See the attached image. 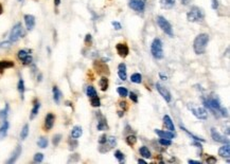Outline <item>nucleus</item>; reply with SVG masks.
<instances>
[{"label": "nucleus", "instance_id": "1", "mask_svg": "<svg viewBox=\"0 0 230 164\" xmlns=\"http://www.w3.org/2000/svg\"><path fill=\"white\" fill-rule=\"evenodd\" d=\"M204 105L207 107L210 111L215 116H223V118H227L228 116V112L227 109L221 106L220 100L216 96H208L207 99H203Z\"/></svg>", "mask_w": 230, "mask_h": 164}, {"label": "nucleus", "instance_id": "2", "mask_svg": "<svg viewBox=\"0 0 230 164\" xmlns=\"http://www.w3.org/2000/svg\"><path fill=\"white\" fill-rule=\"evenodd\" d=\"M208 44H209V35L206 34V33L197 35L193 41V50L195 54L200 55V54L205 53Z\"/></svg>", "mask_w": 230, "mask_h": 164}, {"label": "nucleus", "instance_id": "3", "mask_svg": "<svg viewBox=\"0 0 230 164\" xmlns=\"http://www.w3.org/2000/svg\"><path fill=\"white\" fill-rule=\"evenodd\" d=\"M151 53L156 59H162L164 56L162 41L159 38H155L151 45Z\"/></svg>", "mask_w": 230, "mask_h": 164}, {"label": "nucleus", "instance_id": "4", "mask_svg": "<svg viewBox=\"0 0 230 164\" xmlns=\"http://www.w3.org/2000/svg\"><path fill=\"white\" fill-rule=\"evenodd\" d=\"M204 17H205L204 11L198 6H192L187 14V18L190 22H198V21L203 20Z\"/></svg>", "mask_w": 230, "mask_h": 164}, {"label": "nucleus", "instance_id": "5", "mask_svg": "<svg viewBox=\"0 0 230 164\" xmlns=\"http://www.w3.org/2000/svg\"><path fill=\"white\" fill-rule=\"evenodd\" d=\"M157 21V25H159V28L166 33L167 35H169L170 37H173L174 36V33H173V29H172V25L171 23L167 21L163 16H157L156 18Z\"/></svg>", "mask_w": 230, "mask_h": 164}, {"label": "nucleus", "instance_id": "6", "mask_svg": "<svg viewBox=\"0 0 230 164\" xmlns=\"http://www.w3.org/2000/svg\"><path fill=\"white\" fill-rule=\"evenodd\" d=\"M22 36H23L22 25H21V23H16V25L13 27V29L11 30V33H10V36H9V41L16 42Z\"/></svg>", "mask_w": 230, "mask_h": 164}, {"label": "nucleus", "instance_id": "7", "mask_svg": "<svg viewBox=\"0 0 230 164\" xmlns=\"http://www.w3.org/2000/svg\"><path fill=\"white\" fill-rule=\"evenodd\" d=\"M117 144V139L115 137H107V140L104 144H101L99 147L100 153H108L111 149L114 148Z\"/></svg>", "mask_w": 230, "mask_h": 164}, {"label": "nucleus", "instance_id": "8", "mask_svg": "<svg viewBox=\"0 0 230 164\" xmlns=\"http://www.w3.org/2000/svg\"><path fill=\"white\" fill-rule=\"evenodd\" d=\"M17 57L20 59L23 65H26V66L31 65V63H32V61H33L30 52L27 51V50H19L17 53Z\"/></svg>", "mask_w": 230, "mask_h": 164}, {"label": "nucleus", "instance_id": "9", "mask_svg": "<svg viewBox=\"0 0 230 164\" xmlns=\"http://www.w3.org/2000/svg\"><path fill=\"white\" fill-rule=\"evenodd\" d=\"M129 8L138 13H142L145 9V3L143 0H129Z\"/></svg>", "mask_w": 230, "mask_h": 164}, {"label": "nucleus", "instance_id": "10", "mask_svg": "<svg viewBox=\"0 0 230 164\" xmlns=\"http://www.w3.org/2000/svg\"><path fill=\"white\" fill-rule=\"evenodd\" d=\"M191 111L194 115L200 120H207L208 118V112L204 107H192Z\"/></svg>", "mask_w": 230, "mask_h": 164}, {"label": "nucleus", "instance_id": "11", "mask_svg": "<svg viewBox=\"0 0 230 164\" xmlns=\"http://www.w3.org/2000/svg\"><path fill=\"white\" fill-rule=\"evenodd\" d=\"M156 89H157V91L159 92L160 96H161L164 100H166V102H167V103H170V102L172 101V96H171V93H170V91L167 89L166 87H163L161 84L157 83V84H156Z\"/></svg>", "mask_w": 230, "mask_h": 164}, {"label": "nucleus", "instance_id": "12", "mask_svg": "<svg viewBox=\"0 0 230 164\" xmlns=\"http://www.w3.org/2000/svg\"><path fill=\"white\" fill-rule=\"evenodd\" d=\"M210 132H211V137L212 139L214 140L215 142H217V143H223V144H226V143H229V140L227 139L226 137H224V135H222L220 134L219 131H217L215 128H211V130H210Z\"/></svg>", "mask_w": 230, "mask_h": 164}, {"label": "nucleus", "instance_id": "13", "mask_svg": "<svg viewBox=\"0 0 230 164\" xmlns=\"http://www.w3.org/2000/svg\"><path fill=\"white\" fill-rule=\"evenodd\" d=\"M116 50L117 53L120 57H126L129 53V49L126 44H123V42H120V44H117L116 46Z\"/></svg>", "mask_w": 230, "mask_h": 164}, {"label": "nucleus", "instance_id": "14", "mask_svg": "<svg viewBox=\"0 0 230 164\" xmlns=\"http://www.w3.org/2000/svg\"><path fill=\"white\" fill-rule=\"evenodd\" d=\"M95 68L99 74H109V69L103 61H95Z\"/></svg>", "mask_w": 230, "mask_h": 164}, {"label": "nucleus", "instance_id": "15", "mask_svg": "<svg viewBox=\"0 0 230 164\" xmlns=\"http://www.w3.org/2000/svg\"><path fill=\"white\" fill-rule=\"evenodd\" d=\"M54 121H55V116L53 113L49 112L45 118V129H46V131H49L52 129L54 125Z\"/></svg>", "mask_w": 230, "mask_h": 164}, {"label": "nucleus", "instance_id": "16", "mask_svg": "<svg viewBox=\"0 0 230 164\" xmlns=\"http://www.w3.org/2000/svg\"><path fill=\"white\" fill-rule=\"evenodd\" d=\"M98 130H107L108 129V125H107V120L104 115H101V112H99L98 115Z\"/></svg>", "mask_w": 230, "mask_h": 164}, {"label": "nucleus", "instance_id": "17", "mask_svg": "<svg viewBox=\"0 0 230 164\" xmlns=\"http://www.w3.org/2000/svg\"><path fill=\"white\" fill-rule=\"evenodd\" d=\"M21 146L20 145H17L16 146V148H15V150L12 153V154H11V157H10V159L8 161H6V164H13V163H15L16 161H17V159L19 158V156L21 154Z\"/></svg>", "mask_w": 230, "mask_h": 164}, {"label": "nucleus", "instance_id": "18", "mask_svg": "<svg viewBox=\"0 0 230 164\" xmlns=\"http://www.w3.org/2000/svg\"><path fill=\"white\" fill-rule=\"evenodd\" d=\"M155 132L159 135L160 138H162V139H169V140H172L174 139L175 135L173 134L172 131H166V130H161V129H155Z\"/></svg>", "mask_w": 230, "mask_h": 164}, {"label": "nucleus", "instance_id": "19", "mask_svg": "<svg viewBox=\"0 0 230 164\" xmlns=\"http://www.w3.org/2000/svg\"><path fill=\"white\" fill-rule=\"evenodd\" d=\"M25 22H26V27L29 31L33 30L35 25V17L33 15H25Z\"/></svg>", "mask_w": 230, "mask_h": 164}, {"label": "nucleus", "instance_id": "20", "mask_svg": "<svg viewBox=\"0 0 230 164\" xmlns=\"http://www.w3.org/2000/svg\"><path fill=\"white\" fill-rule=\"evenodd\" d=\"M219 154L222 157V158H229L230 156V146H229V143H226L224 144L221 148L219 149Z\"/></svg>", "mask_w": 230, "mask_h": 164}, {"label": "nucleus", "instance_id": "21", "mask_svg": "<svg viewBox=\"0 0 230 164\" xmlns=\"http://www.w3.org/2000/svg\"><path fill=\"white\" fill-rule=\"evenodd\" d=\"M118 75L121 80H125L127 78V72H126L125 64H120L118 66Z\"/></svg>", "mask_w": 230, "mask_h": 164}, {"label": "nucleus", "instance_id": "22", "mask_svg": "<svg viewBox=\"0 0 230 164\" xmlns=\"http://www.w3.org/2000/svg\"><path fill=\"white\" fill-rule=\"evenodd\" d=\"M9 128H10V123L6 120H4L3 122H2L1 127H0V140L4 139V138L6 137Z\"/></svg>", "mask_w": 230, "mask_h": 164}, {"label": "nucleus", "instance_id": "23", "mask_svg": "<svg viewBox=\"0 0 230 164\" xmlns=\"http://www.w3.org/2000/svg\"><path fill=\"white\" fill-rule=\"evenodd\" d=\"M163 123H164V125H166V127L167 128V129L170 130V131L174 132V130H175V126H174V123H173V121H172V119L170 118V115H166L163 116Z\"/></svg>", "mask_w": 230, "mask_h": 164}, {"label": "nucleus", "instance_id": "24", "mask_svg": "<svg viewBox=\"0 0 230 164\" xmlns=\"http://www.w3.org/2000/svg\"><path fill=\"white\" fill-rule=\"evenodd\" d=\"M160 1V6H161L162 9L164 10H170L175 6L176 3V0H159Z\"/></svg>", "mask_w": 230, "mask_h": 164}, {"label": "nucleus", "instance_id": "25", "mask_svg": "<svg viewBox=\"0 0 230 164\" xmlns=\"http://www.w3.org/2000/svg\"><path fill=\"white\" fill-rule=\"evenodd\" d=\"M14 67V61H0V73H3L6 69Z\"/></svg>", "mask_w": 230, "mask_h": 164}, {"label": "nucleus", "instance_id": "26", "mask_svg": "<svg viewBox=\"0 0 230 164\" xmlns=\"http://www.w3.org/2000/svg\"><path fill=\"white\" fill-rule=\"evenodd\" d=\"M39 108H40V103L38 100H35L34 101V105H33V108H32V111H31V115H30V119L31 120H33V119L35 118L37 115H38V111H39Z\"/></svg>", "mask_w": 230, "mask_h": 164}, {"label": "nucleus", "instance_id": "27", "mask_svg": "<svg viewBox=\"0 0 230 164\" xmlns=\"http://www.w3.org/2000/svg\"><path fill=\"white\" fill-rule=\"evenodd\" d=\"M83 135V129L81 126H74L71 130V138L73 139H79Z\"/></svg>", "mask_w": 230, "mask_h": 164}, {"label": "nucleus", "instance_id": "28", "mask_svg": "<svg viewBox=\"0 0 230 164\" xmlns=\"http://www.w3.org/2000/svg\"><path fill=\"white\" fill-rule=\"evenodd\" d=\"M52 92H53V100H54V102H55L56 104H59V102H61V99H62V92H61V90H59L56 86H54L53 89H52Z\"/></svg>", "mask_w": 230, "mask_h": 164}, {"label": "nucleus", "instance_id": "29", "mask_svg": "<svg viewBox=\"0 0 230 164\" xmlns=\"http://www.w3.org/2000/svg\"><path fill=\"white\" fill-rule=\"evenodd\" d=\"M9 111H10V106L9 104H6L4 108L2 110H0V123H2L4 120H6L9 115Z\"/></svg>", "mask_w": 230, "mask_h": 164}, {"label": "nucleus", "instance_id": "30", "mask_svg": "<svg viewBox=\"0 0 230 164\" xmlns=\"http://www.w3.org/2000/svg\"><path fill=\"white\" fill-rule=\"evenodd\" d=\"M17 89L20 93L21 99H23V96H25V91H26V87H25V82H23L22 78L18 80V85H17Z\"/></svg>", "mask_w": 230, "mask_h": 164}, {"label": "nucleus", "instance_id": "31", "mask_svg": "<svg viewBox=\"0 0 230 164\" xmlns=\"http://www.w3.org/2000/svg\"><path fill=\"white\" fill-rule=\"evenodd\" d=\"M100 88H101L102 91H106L108 89V78L103 76L101 80H100Z\"/></svg>", "mask_w": 230, "mask_h": 164}, {"label": "nucleus", "instance_id": "32", "mask_svg": "<svg viewBox=\"0 0 230 164\" xmlns=\"http://www.w3.org/2000/svg\"><path fill=\"white\" fill-rule=\"evenodd\" d=\"M139 153H140L141 156L143 157V158H151L152 157V154H151V151L148 150V148L147 146H142L140 147V149H139Z\"/></svg>", "mask_w": 230, "mask_h": 164}, {"label": "nucleus", "instance_id": "33", "mask_svg": "<svg viewBox=\"0 0 230 164\" xmlns=\"http://www.w3.org/2000/svg\"><path fill=\"white\" fill-rule=\"evenodd\" d=\"M131 80L135 84H140L142 82V76H141L140 73H134L131 76Z\"/></svg>", "mask_w": 230, "mask_h": 164}, {"label": "nucleus", "instance_id": "34", "mask_svg": "<svg viewBox=\"0 0 230 164\" xmlns=\"http://www.w3.org/2000/svg\"><path fill=\"white\" fill-rule=\"evenodd\" d=\"M180 128H181V129L184 130V132H187V134H188L189 135H190V137L192 138V139L194 140V141H196V142H200H200H205V140H204V139H202V138H198V137H196V135H194L193 134H191V132L189 131L188 129H186V128H184L183 125H180Z\"/></svg>", "mask_w": 230, "mask_h": 164}, {"label": "nucleus", "instance_id": "35", "mask_svg": "<svg viewBox=\"0 0 230 164\" xmlns=\"http://www.w3.org/2000/svg\"><path fill=\"white\" fill-rule=\"evenodd\" d=\"M86 94H87L88 97H93V96H97V91H95V89L93 88L92 86H88L87 88H86Z\"/></svg>", "mask_w": 230, "mask_h": 164}, {"label": "nucleus", "instance_id": "36", "mask_svg": "<svg viewBox=\"0 0 230 164\" xmlns=\"http://www.w3.org/2000/svg\"><path fill=\"white\" fill-rule=\"evenodd\" d=\"M136 142H137V138H136V135H129L126 137V143H127L129 146H134V145L136 144Z\"/></svg>", "mask_w": 230, "mask_h": 164}, {"label": "nucleus", "instance_id": "37", "mask_svg": "<svg viewBox=\"0 0 230 164\" xmlns=\"http://www.w3.org/2000/svg\"><path fill=\"white\" fill-rule=\"evenodd\" d=\"M29 135V125L26 124L25 126L22 127V129H21V132H20V139L21 140H26L27 139Z\"/></svg>", "mask_w": 230, "mask_h": 164}, {"label": "nucleus", "instance_id": "38", "mask_svg": "<svg viewBox=\"0 0 230 164\" xmlns=\"http://www.w3.org/2000/svg\"><path fill=\"white\" fill-rule=\"evenodd\" d=\"M90 104H91L92 107H99L100 105H101V101H100L99 96H93L90 99Z\"/></svg>", "mask_w": 230, "mask_h": 164}, {"label": "nucleus", "instance_id": "39", "mask_svg": "<svg viewBox=\"0 0 230 164\" xmlns=\"http://www.w3.org/2000/svg\"><path fill=\"white\" fill-rule=\"evenodd\" d=\"M37 145L40 147V148H46V147L48 146V140L46 139V138L42 137L39 140H38Z\"/></svg>", "mask_w": 230, "mask_h": 164}, {"label": "nucleus", "instance_id": "40", "mask_svg": "<svg viewBox=\"0 0 230 164\" xmlns=\"http://www.w3.org/2000/svg\"><path fill=\"white\" fill-rule=\"evenodd\" d=\"M117 91H118L119 96H122V97L127 96V94H128V91H127V89H126L125 87H118Z\"/></svg>", "mask_w": 230, "mask_h": 164}, {"label": "nucleus", "instance_id": "41", "mask_svg": "<svg viewBox=\"0 0 230 164\" xmlns=\"http://www.w3.org/2000/svg\"><path fill=\"white\" fill-rule=\"evenodd\" d=\"M115 158L118 159L119 162H122L124 160V154L121 150H116L115 151Z\"/></svg>", "mask_w": 230, "mask_h": 164}, {"label": "nucleus", "instance_id": "42", "mask_svg": "<svg viewBox=\"0 0 230 164\" xmlns=\"http://www.w3.org/2000/svg\"><path fill=\"white\" fill-rule=\"evenodd\" d=\"M61 140H62V135H55L53 137V139H52V143H53L54 146H57L59 144V142H61Z\"/></svg>", "mask_w": 230, "mask_h": 164}, {"label": "nucleus", "instance_id": "43", "mask_svg": "<svg viewBox=\"0 0 230 164\" xmlns=\"http://www.w3.org/2000/svg\"><path fill=\"white\" fill-rule=\"evenodd\" d=\"M42 160H44V154H40V153L35 154V156H34V162L40 163V162H42Z\"/></svg>", "mask_w": 230, "mask_h": 164}, {"label": "nucleus", "instance_id": "44", "mask_svg": "<svg viewBox=\"0 0 230 164\" xmlns=\"http://www.w3.org/2000/svg\"><path fill=\"white\" fill-rule=\"evenodd\" d=\"M159 143L161 145H163V146H170V145L172 144V142H171V140H169V139H162V138H160Z\"/></svg>", "mask_w": 230, "mask_h": 164}, {"label": "nucleus", "instance_id": "45", "mask_svg": "<svg viewBox=\"0 0 230 164\" xmlns=\"http://www.w3.org/2000/svg\"><path fill=\"white\" fill-rule=\"evenodd\" d=\"M128 94H129V99H131L134 103H138V96L135 92H129Z\"/></svg>", "mask_w": 230, "mask_h": 164}, {"label": "nucleus", "instance_id": "46", "mask_svg": "<svg viewBox=\"0 0 230 164\" xmlns=\"http://www.w3.org/2000/svg\"><path fill=\"white\" fill-rule=\"evenodd\" d=\"M91 41H92V37L90 34H87L85 37V44L87 45V46H90L91 45Z\"/></svg>", "mask_w": 230, "mask_h": 164}, {"label": "nucleus", "instance_id": "47", "mask_svg": "<svg viewBox=\"0 0 230 164\" xmlns=\"http://www.w3.org/2000/svg\"><path fill=\"white\" fill-rule=\"evenodd\" d=\"M69 144H70V149H74L76 146H78V142H76V139H72L69 141Z\"/></svg>", "mask_w": 230, "mask_h": 164}, {"label": "nucleus", "instance_id": "48", "mask_svg": "<svg viewBox=\"0 0 230 164\" xmlns=\"http://www.w3.org/2000/svg\"><path fill=\"white\" fill-rule=\"evenodd\" d=\"M111 25H114V28H115V29H116V30H121V29H122L121 23L118 22V21H112V22H111Z\"/></svg>", "mask_w": 230, "mask_h": 164}, {"label": "nucleus", "instance_id": "49", "mask_svg": "<svg viewBox=\"0 0 230 164\" xmlns=\"http://www.w3.org/2000/svg\"><path fill=\"white\" fill-rule=\"evenodd\" d=\"M106 140H107V135H102L101 137H100V139H99V144L100 145L104 144L105 142H106Z\"/></svg>", "mask_w": 230, "mask_h": 164}, {"label": "nucleus", "instance_id": "50", "mask_svg": "<svg viewBox=\"0 0 230 164\" xmlns=\"http://www.w3.org/2000/svg\"><path fill=\"white\" fill-rule=\"evenodd\" d=\"M11 41H4V42H1L0 44V48H10L11 47Z\"/></svg>", "mask_w": 230, "mask_h": 164}, {"label": "nucleus", "instance_id": "51", "mask_svg": "<svg viewBox=\"0 0 230 164\" xmlns=\"http://www.w3.org/2000/svg\"><path fill=\"white\" fill-rule=\"evenodd\" d=\"M206 161H207L208 164H209V163H215V162H216V158H214L213 156H209Z\"/></svg>", "mask_w": 230, "mask_h": 164}, {"label": "nucleus", "instance_id": "52", "mask_svg": "<svg viewBox=\"0 0 230 164\" xmlns=\"http://www.w3.org/2000/svg\"><path fill=\"white\" fill-rule=\"evenodd\" d=\"M120 107H121V108L122 109H123V111H125L126 110V109H127V103H126V102H120Z\"/></svg>", "mask_w": 230, "mask_h": 164}, {"label": "nucleus", "instance_id": "53", "mask_svg": "<svg viewBox=\"0 0 230 164\" xmlns=\"http://www.w3.org/2000/svg\"><path fill=\"white\" fill-rule=\"evenodd\" d=\"M217 8H219V2H217V0H212V9L213 10H216Z\"/></svg>", "mask_w": 230, "mask_h": 164}, {"label": "nucleus", "instance_id": "54", "mask_svg": "<svg viewBox=\"0 0 230 164\" xmlns=\"http://www.w3.org/2000/svg\"><path fill=\"white\" fill-rule=\"evenodd\" d=\"M180 1H181V3H183L184 6H188V4L190 3L191 0H180Z\"/></svg>", "mask_w": 230, "mask_h": 164}, {"label": "nucleus", "instance_id": "55", "mask_svg": "<svg viewBox=\"0 0 230 164\" xmlns=\"http://www.w3.org/2000/svg\"><path fill=\"white\" fill-rule=\"evenodd\" d=\"M189 163H196V164H200V161H196V160H189Z\"/></svg>", "mask_w": 230, "mask_h": 164}, {"label": "nucleus", "instance_id": "56", "mask_svg": "<svg viewBox=\"0 0 230 164\" xmlns=\"http://www.w3.org/2000/svg\"><path fill=\"white\" fill-rule=\"evenodd\" d=\"M54 4H55V6H59L61 4V0H54Z\"/></svg>", "mask_w": 230, "mask_h": 164}, {"label": "nucleus", "instance_id": "57", "mask_svg": "<svg viewBox=\"0 0 230 164\" xmlns=\"http://www.w3.org/2000/svg\"><path fill=\"white\" fill-rule=\"evenodd\" d=\"M2 13H3V6H2V4L0 3V15H1Z\"/></svg>", "mask_w": 230, "mask_h": 164}, {"label": "nucleus", "instance_id": "58", "mask_svg": "<svg viewBox=\"0 0 230 164\" xmlns=\"http://www.w3.org/2000/svg\"><path fill=\"white\" fill-rule=\"evenodd\" d=\"M138 162H139V163H147V161H145V160H142V159H139Z\"/></svg>", "mask_w": 230, "mask_h": 164}, {"label": "nucleus", "instance_id": "59", "mask_svg": "<svg viewBox=\"0 0 230 164\" xmlns=\"http://www.w3.org/2000/svg\"><path fill=\"white\" fill-rule=\"evenodd\" d=\"M159 75H160V77H161V78H162V80H167V76H164V75H163V74H162V73H160V74H159Z\"/></svg>", "mask_w": 230, "mask_h": 164}, {"label": "nucleus", "instance_id": "60", "mask_svg": "<svg viewBox=\"0 0 230 164\" xmlns=\"http://www.w3.org/2000/svg\"><path fill=\"white\" fill-rule=\"evenodd\" d=\"M18 1H21V0H18Z\"/></svg>", "mask_w": 230, "mask_h": 164}]
</instances>
